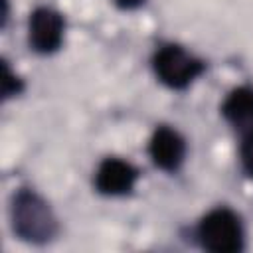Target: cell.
I'll return each mask as SVG.
<instances>
[{"label": "cell", "instance_id": "6da1fadb", "mask_svg": "<svg viewBox=\"0 0 253 253\" xmlns=\"http://www.w3.org/2000/svg\"><path fill=\"white\" fill-rule=\"evenodd\" d=\"M14 235L32 245L51 243L59 233V221L43 196L32 188H18L10 202Z\"/></svg>", "mask_w": 253, "mask_h": 253}, {"label": "cell", "instance_id": "7a4b0ae2", "mask_svg": "<svg viewBox=\"0 0 253 253\" xmlns=\"http://www.w3.org/2000/svg\"><path fill=\"white\" fill-rule=\"evenodd\" d=\"M196 239L211 253H239L245 249V229L241 217L227 206L210 210L196 225Z\"/></svg>", "mask_w": 253, "mask_h": 253}, {"label": "cell", "instance_id": "3957f363", "mask_svg": "<svg viewBox=\"0 0 253 253\" xmlns=\"http://www.w3.org/2000/svg\"><path fill=\"white\" fill-rule=\"evenodd\" d=\"M152 71L156 79L172 89V91H184L188 89L204 71H206V61L188 51L180 43H162L156 47L150 59Z\"/></svg>", "mask_w": 253, "mask_h": 253}, {"label": "cell", "instance_id": "277c9868", "mask_svg": "<svg viewBox=\"0 0 253 253\" xmlns=\"http://www.w3.org/2000/svg\"><path fill=\"white\" fill-rule=\"evenodd\" d=\"M65 38V18L61 12L40 6L30 14L28 22V43L36 53H55Z\"/></svg>", "mask_w": 253, "mask_h": 253}, {"label": "cell", "instance_id": "5b68a950", "mask_svg": "<svg viewBox=\"0 0 253 253\" xmlns=\"http://www.w3.org/2000/svg\"><path fill=\"white\" fill-rule=\"evenodd\" d=\"M138 178L140 172L132 162L123 160L119 156H107L99 162L93 184L101 196L123 198L134 192Z\"/></svg>", "mask_w": 253, "mask_h": 253}, {"label": "cell", "instance_id": "8992f818", "mask_svg": "<svg viewBox=\"0 0 253 253\" xmlns=\"http://www.w3.org/2000/svg\"><path fill=\"white\" fill-rule=\"evenodd\" d=\"M188 144L186 138L168 125H160L154 128L148 140V156L156 168L162 172H178L186 160Z\"/></svg>", "mask_w": 253, "mask_h": 253}, {"label": "cell", "instance_id": "52a82bcc", "mask_svg": "<svg viewBox=\"0 0 253 253\" xmlns=\"http://www.w3.org/2000/svg\"><path fill=\"white\" fill-rule=\"evenodd\" d=\"M219 111L225 123H229L241 136L253 132V87L239 85L231 89L225 95Z\"/></svg>", "mask_w": 253, "mask_h": 253}, {"label": "cell", "instance_id": "ba28073f", "mask_svg": "<svg viewBox=\"0 0 253 253\" xmlns=\"http://www.w3.org/2000/svg\"><path fill=\"white\" fill-rule=\"evenodd\" d=\"M239 162H241V168H243V172L247 174V178L253 180V132L241 136Z\"/></svg>", "mask_w": 253, "mask_h": 253}, {"label": "cell", "instance_id": "9c48e42d", "mask_svg": "<svg viewBox=\"0 0 253 253\" xmlns=\"http://www.w3.org/2000/svg\"><path fill=\"white\" fill-rule=\"evenodd\" d=\"M24 91V81L8 67V63H4V79H2V95L4 99L16 97Z\"/></svg>", "mask_w": 253, "mask_h": 253}, {"label": "cell", "instance_id": "30bf717a", "mask_svg": "<svg viewBox=\"0 0 253 253\" xmlns=\"http://www.w3.org/2000/svg\"><path fill=\"white\" fill-rule=\"evenodd\" d=\"M113 4L119 8V10H125V12H130V10H138L146 4V0H113Z\"/></svg>", "mask_w": 253, "mask_h": 253}]
</instances>
